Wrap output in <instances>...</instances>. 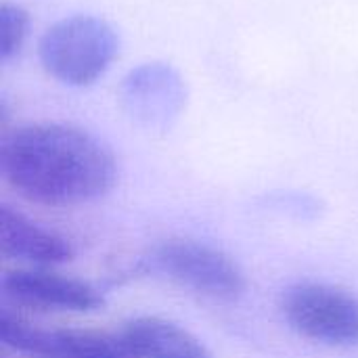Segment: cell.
I'll return each instance as SVG.
<instances>
[{
	"instance_id": "obj_1",
	"label": "cell",
	"mask_w": 358,
	"mask_h": 358,
	"mask_svg": "<svg viewBox=\"0 0 358 358\" xmlns=\"http://www.w3.org/2000/svg\"><path fill=\"white\" fill-rule=\"evenodd\" d=\"M0 172L25 199L42 206H80L107 195L117 180L113 151L71 124H29L0 147Z\"/></svg>"
},
{
	"instance_id": "obj_2",
	"label": "cell",
	"mask_w": 358,
	"mask_h": 358,
	"mask_svg": "<svg viewBox=\"0 0 358 358\" xmlns=\"http://www.w3.org/2000/svg\"><path fill=\"white\" fill-rule=\"evenodd\" d=\"M120 50L115 29L92 15H73L50 25L40 38L44 69L71 86H86L101 78Z\"/></svg>"
},
{
	"instance_id": "obj_3",
	"label": "cell",
	"mask_w": 358,
	"mask_h": 358,
	"mask_svg": "<svg viewBox=\"0 0 358 358\" xmlns=\"http://www.w3.org/2000/svg\"><path fill=\"white\" fill-rule=\"evenodd\" d=\"M153 262L172 281L212 300L233 302L248 289L243 266L229 252L199 239H164L153 250Z\"/></svg>"
},
{
	"instance_id": "obj_4",
	"label": "cell",
	"mask_w": 358,
	"mask_h": 358,
	"mask_svg": "<svg viewBox=\"0 0 358 358\" xmlns=\"http://www.w3.org/2000/svg\"><path fill=\"white\" fill-rule=\"evenodd\" d=\"M281 310L294 331L323 346L358 344V296L329 283H298L285 289Z\"/></svg>"
},
{
	"instance_id": "obj_5",
	"label": "cell",
	"mask_w": 358,
	"mask_h": 358,
	"mask_svg": "<svg viewBox=\"0 0 358 358\" xmlns=\"http://www.w3.org/2000/svg\"><path fill=\"white\" fill-rule=\"evenodd\" d=\"M0 342L29 358H136L122 336L99 329H44L2 308Z\"/></svg>"
},
{
	"instance_id": "obj_6",
	"label": "cell",
	"mask_w": 358,
	"mask_h": 358,
	"mask_svg": "<svg viewBox=\"0 0 358 358\" xmlns=\"http://www.w3.org/2000/svg\"><path fill=\"white\" fill-rule=\"evenodd\" d=\"M2 294L13 304L52 313H94L105 298L90 281L48 268H17L2 277Z\"/></svg>"
},
{
	"instance_id": "obj_7",
	"label": "cell",
	"mask_w": 358,
	"mask_h": 358,
	"mask_svg": "<svg viewBox=\"0 0 358 358\" xmlns=\"http://www.w3.org/2000/svg\"><path fill=\"white\" fill-rule=\"evenodd\" d=\"M120 99L126 111L138 122L164 126L180 113L187 88L178 71L170 65L145 63L124 78Z\"/></svg>"
},
{
	"instance_id": "obj_8",
	"label": "cell",
	"mask_w": 358,
	"mask_h": 358,
	"mask_svg": "<svg viewBox=\"0 0 358 358\" xmlns=\"http://www.w3.org/2000/svg\"><path fill=\"white\" fill-rule=\"evenodd\" d=\"M0 252L8 260H21L40 268L65 264L76 254L69 239L10 206L0 208Z\"/></svg>"
},
{
	"instance_id": "obj_9",
	"label": "cell",
	"mask_w": 358,
	"mask_h": 358,
	"mask_svg": "<svg viewBox=\"0 0 358 358\" xmlns=\"http://www.w3.org/2000/svg\"><path fill=\"white\" fill-rule=\"evenodd\" d=\"M120 336L136 358H214L187 327L153 315L126 321Z\"/></svg>"
},
{
	"instance_id": "obj_10",
	"label": "cell",
	"mask_w": 358,
	"mask_h": 358,
	"mask_svg": "<svg viewBox=\"0 0 358 358\" xmlns=\"http://www.w3.org/2000/svg\"><path fill=\"white\" fill-rule=\"evenodd\" d=\"M29 29V15L17 4H2L0 8V59L8 61L25 42Z\"/></svg>"
}]
</instances>
